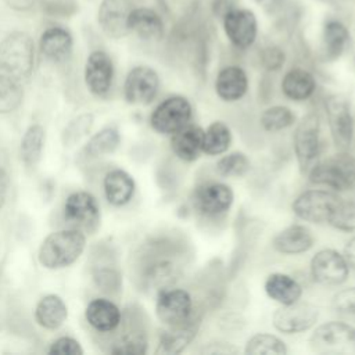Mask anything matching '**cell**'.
I'll return each mask as SVG.
<instances>
[{"instance_id":"obj_1","label":"cell","mask_w":355,"mask_h":355,"mask_svg":"<svg viewBox=\"0 0 355 355\" xmlns=\"http://www.w3.org/2000/svg\"><path fill=\"white\" fill-rule=\"evenodd\" d=\"M184 255L183 243L168 237L143 244L135 266L140 288L146 293L158 294L164 288L175 286L183 273Z\"/></svg>"},{"instance_id":"obj_2","label":"cell","mask_w":355,"mask_h":355,"mask_svg":"<svg viewBox=\"0 0 355 355\" xmlns=\"http://www.w3.org/2000/svg\"><path fill=\"white\" fill-rule=\"evenodd\" d=\"M35 67V43L21 31L8 33L0 42V79L22 85Z\"/></svg>"},{"instance_id":"obj_3","label":"cell","mask_w":355,"mask_h":355,"mask_svg":"<svg viewBox=\"0 0 355 355\" xmlns=\"http://www.w3.org/2000/svg\"><path fill=\"white\" fill-rule=\"evenodd\" d=\"M86 245L85 233L68 227L50 233L40 244L37 259L43 268L62 269L72 265Z\"/></svg>"},{"instance_id":"obj_4","label":"cell","mask_w":355,"mask_h":355,"mask_svg":"<svg viewBox=\"0 0 355 355\" xmlns=\"http://www.w3.org/2000/svg\"><path fill=\"white\" fill-rule=\"evenodd\" d=\"M312 184L327 187L333 191L355 189V157L347 150L318 159L306 172Z\"/></svg>"},{"instance_id":"obj_5","label":"cell","mask_w":355,"mask_h":355,"mask_svg":"<svg viewBox=\"0 0 355 355\" xmlns=\"http://www.w3.org/2000/svg\"><path fill=\"white\" fill-rule=\"evenodd\" d=\"M309 347L319 355L355 354V327L338 320L322 323L313 329L309 337Z\"/></svg>"},{"instance_id":"obj_6","label":"cell","mask_w":355,"mask_h":355,"mask_svg":"<svg viewBox=\"0 0 355 355\" xmlns=\"http://www.w3.org/2000/svg\"><path fill=\"white\" fill-rule=\"evenodd\" d=\"M293 148L301 173H306L320 154V118L316 112H308L295 125Z\"/></svg>"},{"instance_id":"obj_7","label":"cell","mask_w":355,"mask_h":355,"mask_svg":"<svg viewBox=\"0 0 355 355\" xmlns=\"http://www.w3.org/2000/svg\"><path fill=\"white\" fill-rule=\"evenodd\" d=\"M324 114L333 143L338 150H348L355 135V116L349 100L343 94L327 96Z\"/></svg>"},{"instance_id":"obj_8","label":"cell","mask_w":355,"mask_h":355,"mask_svg":"<svg viewBox=\"0 0 355 355\" xmlns=\"http://www.w3.org/2000/svg\"><path fill=\"white\" fill-rule=\"evenodd\" d=\"M193 105L190 100L180 94L164 98L150 115V126L159 135L171 136L190 123Z\"/></svg>"},{"instance_id":"obj_9","label":"cell","mask_w":355,"mask_h":355,"mask_svg":"<svg viewBox=\"0 0 355 355\" xmlns=\"http://www.w3.org/2000/svg\"><path fill=\"white\" fill-rule=\"evenodd\" d=\"M336 191L329 189H311L305 190L295 197L291 204L294 215L309 223H327L333 209L340 202Z\"/></svg>"},{"instance_id":"obj_10","label":"cell","mask_w":355,"mask_h":355,"mask_svg":"<svg viewBox=\"0 0 355 355\" xmlns=\"http://www.w3.org/2000/svg\"><path fill=\"white\" fill-rule=\"evenodd\" d=\"M155 315L168 326H178L191 320L194 316V300L191 294L179 287H168L157 294Z\"/></svg>"},{"instance_id":"obj_11","label":"cell","mask_w":355,"mask_h":355,"mask_svg":"<svg viewBox=\"0 0 355 355\" xmlns=\"http://www.w3.org/2000/svg\"><path fill=\"white\" fill-rule=\"evenodd\" d=\"M222 29L229 43L239 49H250L258 37L259 24L257 14L245 7H233L222 17Z\"/></svg>"},{"instance_id":"obj_12","label":"cell","mask_w":355,"mask_h":355,"mask_svg":"<svg viewBox=\"0 0 355 355\" xmlns=\"http://www.w3.org/2000/svg\"><path fill=\"white\" fill-rule=\"evenodd\" d=\"M234 202L232 187L222 182H205L191 196L193 209L202 218H219L229 212Z\"/></svg>"},{"instance_id":"obj_13","label":"cell","mask_w":355,"mask_h":355,"mask_svg":"<svg viewBox=\"0 0 355 355\" xmlns=\"http://www.w3.org/2000/svg\"><path fill=\"white\" fill-rule=\"evenodd\" d=\"M64 216L69 227L82 233H94L100 226V207L89 191L71 193L64 204Z\"/></svg>"},{"instance_id":"obj_14","label":"cell","mask_w":355,"mask_h":355,"mask_svg":"<svg viewBox=\"0 0 355 355\" xmlns=\"http://www.w3.org/2000/svg\"><path fill=\"white\" fill-rule=\"evenodd\" d=\"M319 319V309L313 304L297 301L280 305L272 316L273 327L283 334H298L312 329Z\"/></svg>"},{"instance_id":"obj_15","label":"cell","mask_w":355,"mask_h":355,"mask_svg":"<svg viewBox=\"0 0 355 355\" xmlns=\"http://www.w3.org/2000/svg\"><path fill=\"white\" fill-rule=\"evenodd\" d=\"M159 75L148 65L133 67L123 82V97L126 103L135 105H147L158 94Z\"/></svg>"},{"instance_id":"obj_16","label":"cell","mask_w":355,"mask_h":355,"mask_svg":"<svg viewBox=\"0 0 355 355\" xmlns=\"http://www.w3.org/2000/svg\"><path fill=\"white\" fill-rule=\"evenodd\" d=\"M311 276L323 286H340L349 275V265L340 251L334 248L319 250L309 263Z\"/></svg>"},{"instance_id":"obj_17","label":"cell","mask_w":355,"mask_h":355,"mask_svg":"<svg viewBox=\"0 0 355 355\" xmlns=\"http://www.w3.org/2000/svg\"><path fill=\"white\" fill-rule=\"evenodd\" d=\"M135 8L133 0H101L98 7V25L112 39H121L129 33V15Z\"/></svg>"},{"instance_id":"obj_18","label":"cell","mask_w":355,"mask_h":355,"mask_svg":"<svg viewBox=\"0 0 355 355\" xmlns=\"http://www.w3.org/2000/svg\"><path fill=\"white\" fill-rule=\"evenodd\" d=\"M114 62L104 50H94L89 54L85 65V82L87 89L97 97H104L112 87Z\"/></svg>"},{"instance_id":"obj_19","label":"cell","mask_w":355,"mask_h":355,"mask_svg":"<svg viewBox=\"0 0 355 355\" xmlns=\"http://www.w3.org/2000/svg\"><path fill=\"white\" fill-rule=\"evenodd\" d=\"M105 248L98 247L92 254V279L98 290L108 295H116L122 290V275L112 261L111 254L104 257Z\"/></svg>"},{"instance_id":"obj_20","label":"cell","mask_w":355,"mask_h":355,"mask_svg":"<svg viewBox=\"0 0 355 355\" xmlns=\"http://www.w3.org/2000/svg\"><path fill=\"white\" fill-rule=\"evenodd\" d=\"M118 329H121V333L112 343L110 352L122 355H143L147 352L148 338L146 329L135 316H129L126 320L122 313V322Z\"/></svg>"},{"instance_id":"obj_21","label":"cell","mask_w":355,"mask_h":355,"mask_svg":"<svg viewBox=\"0 0 355 355\" xmlns=\"http://www.w3.org/2000/svg\"><path fill=\"white\" fill-rule=\"evenodd\" d=\"M250 80L247 72L240 65H226L220 68L215 78V93L225 103L241 100L248 92Z\"/></svg>"},{"instance_id":"obj_22","label":"cell","mask_w":355,"mask_h":355,"mask_svg":"<svg viewBox=\"0 0 355 355\" xmlns=\"http://www.w3.org/2000/svg\"><path fill=\"white\" fill-rule=\"evenodd\" d=\"M144 42H159L165 36V22L158 11L150 7H135L129 15V33Z\"/></svg>"},{"instance_id":"obj_23","label":"cell","mask_w":355,"mask_h":355,"mask_svg":"<svg viewBox=\"0 0 355 355\" xmlns=\"http://www.w3.org/2000/svg\"><path fill=\"white\" fill-rule=\"evenodd\" d=\"M315 244V237L311 229L301 223H294L279 233L272 240L273 248L284 255H298L309 251Z\"/></svg>"},{"instance_id":"obj_24","label":"cell","mask_w":355,"mask_h":355,"mask_svg":"<svg viewBox=\"0 0 355 355\" xmlns=\"http://www.w3.org/2000/svg\"><path fill=\"white\" fill-rule=\"evenodd\" d=\"M87 323L98 333H112L122 322V312L115 302L108 298H94L85 311Z\"/></svg>"},{"instance_id":"obj_25","label":"cell","mask_w":355,"mask_h":355,"mask_svg":"<svg viewBox=\"0 0 355 355\" xmlns=\"http://www.w3.org/2000/svg\"><path fill=\"white\" fill-rule=\"evenodd\" d=\"M198 319L193 318L191 320L178 324V326H168L158 338L157 344V354H166L175 355L180 354L190 345V343L196 338L198 331Z\"/></svg>"},{"instance_id":"obj_26","label":"cell","mask_w":355,"mask_h":355,"mask_svg":"<svg viewBox=\"0 0 355 355\" xmlns=\"http://www.w3.org/2000/svg\"><path fill=\"white\" fill-rule=\"evenodd\" d=\"M72 46L73 40L71 32L60 25H53L44 29L39 40L42 55L51 62L65 61L72 53Z\"/></svg>"},{"instance_id":"obj_27","label":"cell","mask_w":355,"mask_h":355,"mask_svg":"<svg viewBox=\"0 0 355 355\" xmlns=\"http://www.w3.org/2000/svg\"><path fill=\"white\" fill-rule=\"evenodd\" d=\"M204 129L189 123L171 135V150L183 162H194L202 153Z\"/></svg>"},{"instance_id":"obj_28","label":"cell","mask_w":355,"mask_h":355,"mask_svg":"<svg viewBox=\"0 0 355 355\" xmlns=\"http://www.w3.org/2000/svg\"><path fill=\"white\" fill-rule=\"evenodd\" d=\"M351 42L348 26L336 18L327 19L322 28V54L326 61L338 60Z\"/></svg>"},{"instance_id":"obj_29","label":"cell","mask_w":355,"mask_h":355,"mask_svg":"<svg viewBox=\"0 0 355 355\" xmlns=\"http://www.w3.org/2000/svg\"><path fill=\"white\" fill-rule=\"evenodd\" d=\"M280 87L288 100L301 103L313 96L316 90V79L311 71L294 67L283 75Z\"/></svg>"},{"instance_id":"obj_30","label":"cell","mask_w":355,"mask_h":355,"mask_svg":"<svg viewBox=\"0 0 355 355\" xmlns=\"http://www.w3.org/2000/svg\"><path fill=\"white\" fill-rule=\"evenodd\" d=\"M103 189L105 200L111 205L123 207L132 200L136 190V183L130 173L116 168L111 169L104 176Z\"/></svg>"},{"instance_id":"obj_31","label":"cell","mask_w":355,"mask_h":355,"mask_svg":"<svg viewBox=\"0 0 355 355\" xmlns=\"http://www.w3.org/2000/svg\"><path fill=\"white\" fill-rule=\"evenodd\" d=\"M263 288L266 295L280 305L297 302L302 297V286L291 275L283 272H273L268 275Z\"/></svg>"},{"instance_id":"obj_32","label":"cell","mask_w":355,"mask_h":355,"mask_svg":"<svg viewBox=\"0 0 355 355\" xmlns=\"http://www.w3.org/2000/svg\"><path fill=\"white\" fill-rule=\"evenodd\" d=\"M68 316V309L61 297L55 294H47L39 300L35 308L36 322L47 329L55 330L65 322Z\"/></svg>"},{"instance_id":"obj_33","label":"cell","mask_w":355,"mask_h":355,"mask_svg":"<svg viewBox=\"0 0 355 355\" xmlns=\"http://www.w3.org/2000/svg\"><path fill=\"white\" fill-rule=\"evenodd\" d=\"M233 140L232 130L223 121L211 122L202 135V154L220 155L225 154Z\"/></svg>"},{"instance_id":"obj_34","label":"cell","mask_w":355,"mask_h":355,"mask_svg":"<svg viewBox=\"0 0 355 355\" xmlns=\"http://www.w3.org/2000/svg\"><path fill=\"white\" fill-rule=\"evenodd\" d=\"M121 143V133L115 126H105L94 133L82 150V154L87 159L98 158L114 153Z\"/></svg>"},{"instance_id":"obj_35","label":"cell","mask_w":355,"mask_h":355,"mask_svg":"<svg viewBox=\"0 0 355 355\" xmlns=\"http://www.w3.org/2000/svg\"><path fill=\"white\" fill-rule=\"evenodd\" d=\"M44 146V129L39 123L31 125L21 140V158L26 166H35Z\"/></svg>"},{"instance_id":"obj_36","label":"cell","mask_w":355,"mask_h":355,"mask_svg":"<svg viewBox=\"0 0 355 355\" xmlns=\"http://www.w3.org/2000/svg\"><path fill=\"white\" fill-rule=\"evenodd\" d=\"M244 352L251 355H286L288 349L286 343L277 336L257 333L247 340Z\"/></svg>"},{"instance_id":"obj_37","label":"cell","mask_w":355,"mask_h":355,"mask_svg":"<svg viewBox=\"0 0 355 355\" xmlns=\"http://www.w3.org/2000/svg\"><path fill=\"white\" fill-rule=\"evenodd\" d=\"M259 123L266 132H280L295 123V115L291 108L286 105H272L262 111Z\"/></svg>"},{"instance_id":"obj_38","label":"cell","mask_w":355,"mask_h":355,"mask_svg":"<svg viewBox=\"0 0 355 355\" xmlns=\"http://www.w3.org/2000/svg\"><path fill=\"white\" fill-rule=\"evenodd\" d=\"M251 169V161L243 151H232L216 161V172L223 178H241Z\"/></svg>"},{"instance_id":"obj_39","label":"cell","mask_w":355,"mask_h":355,"mask_svg":"<svg viewBox=\"0 0 355 355\" xmlns=\"http://www.w3.org/2000/svg\"><path fill=\"white\" fill-rule=\"evenodd\" d=\"M327 223L340 232H355V201L340 200Z\"/></svg>"},{"instance_id":"obj_40","label":"cell","mask_w":355,"mask_h":355,"mask_svg":"<svg viewBox=\"0 0 355 355\" xmlns=\"http://www.w3.org/2000/svg\"><path fill=\"white\" fill-rule=\"evenodd\" d=\"M24 98L22 85L0 79V114L15 111Z\"/></svg>"},{"instance_id":"obj_41","label":"cell","mask_w":355,"mask_h":355,"mask_svg":"<svg viewBox=\"0 0 355 355\" xmlns=\"http://www.w3.org/2000/svg\"><path fill=\"white\" fill-rule=\"evenodd\" d=\"M331 305L343 318L355 319V287H347L337 291L333 297Z\"/></svg>"},{"instance_id":"obj_42","label":"cell","mask_w":355,"mask_h":355,"mask_svg":"<svg viewBox=\"0 0 355 355\" xmlns=\"http://www.w3.org/2000/svg\"><path fill=\"white\" fill-rule=\"evenodd\" d=\"M93 123V115L92 114H83L79 115L78 118H75L73 121H71V123L65 128L62 139L65 146H71L75 141H78L82 136H85L87 133V130H90V126Z\"/></svg>"},{"instance_id":"obj_43","label":"cell","mask_w":355,"mask_h":355,"mask_svg":"<svg viewBox=\"0 0 355 355\" xmlns=\"http://www.w3.org/2000/svg\"><path fill=\"white\" fill-rule=\"evenodd\" d=\"M259 61L266 71L275 72V71L282 69V67L284 65L286 53L282 47H279L276 44H268L261 50Z\"/></svg>"},{"instance_id":"obj_44","label":"cell","mask_w":355,"mask_h":355,"mask_svg":"<svg viewBox=\"0 0 355 355\" xmlns=\"http://www.w3.org/2000/svg\"><path fill=\"white\" fill-rule=\"evenodd\" d=\"M49 354H55V355H82L83 349L79 344L72 337L64 336L57 340H54L49 348Z\"/></svg>"},{"instance_id":"obj_45","label":"cell","mask_w":355,"mask_h":355,"mask_svg":"<svg viewBox=\"0 0 355 355\" xmlns=\"http://www.w3.org/2000/svg\"><path fill=\"white\" fill-rule=\"evenodd\" d=\"M265 14L269 17L280 18L287 10V0H254Z\"/></svg>"},{"instance_id":"obj_46","label":"cell","mask_w":355,"mask_h":355,"mask_svg":"<svg viewBox=\"0 0 355 355\" xmlns=\"http://www.w3.org/2000/svg\"><path fill=\"white\" fill-rule=\"evenodd\" d=\"M211 7L212 12L220 18L226 11L236 7V0H212Z\"/></svg>"},{"instance_id":"obj_47","label":"cell","mask_w":355,"mask_h":355,"mask_svg":"<svg viewBox=\"0 0 355 355\" xmlns=\"http://www.w3.org/2000/svg\"><path fill=\"white\" fill-rule=\"evenodd\" d=\"M4 3L15 11H28L35 7L36 0H4Z\"/></svg>"},{"instance_id":"obj_48","label":"cell","mask_w":355,"mask_h":355,"mask_svg":"<svg viewBox=\"0 0 355 355\" xmlns=\"http://www.w3.org/2000/svg\"><path fill=\"white\" fill-rule=\"evenodd\" d=\"M344 257L349 265V269L355 270V236H352L347 241V244L344 247Z\"/></svg>"},{"instance_id":"obj_49","label":"cell","mask_w":355,"mask_h":355,"mask_svg":"<svg viewBox=\"0 0 355 355\" xmlns=\"http://www.w3.org/2000/svg\"><path fill=\"white\" fill-rule=\"evenodd\" d=\"M7 193H8V175L6 169L0 165V209L6 202Z\"/></svg>"}]
</instances>
